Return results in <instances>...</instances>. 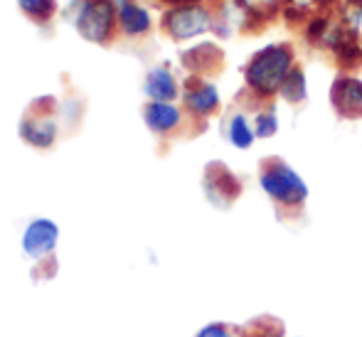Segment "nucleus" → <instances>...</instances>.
Returning a JSON list of instances; mask_svg holds the SVG:
<instances>
[{"instance_id":"1","label":"nucleus","mask_w":362,"mask_h":337,"mask_svg":"<svg viewBox=\"0 0 362 337\" xmlns=\"http://www.w3.org/2000/svg\"><path fill=\"white\" fill-rule=\"evenodd\" d=\"M296 64L298 54L291 40H276L254 49L242 67V84L249 104L279 101V91Z\"/></svg>"},{"instance_id":"4","label":"nucleus","mask_w":362,"mask_h":337,"mask_svg":"<svg viewBox=\"0 0 362 337\" xmlns=\"http://www.w3.org/2000/svg\"><path fill=\"white\" fill-rule=\"evenodd\" d=\"M202 192H205L207 202L217 209H232L244 192V182L239 175L222 160L207 162L205 172H202Z\"/></svg>"},{"instance_id":"7","label":"nucleus","mask_w":362,"mask_h":337,"mask_svg":"<svg viewBox=\"0 0 362 337\" xmlns=\"http://www.w3.org/2000/svg\"><path fill=\"white\" fill-rule=\"evenodd\" d=\"M182 109L197 121H207L222 109V91L210 76H187L182 84Z\"/></svg>"},{"instance_id":"13","label":"nucleus","mask_w":362,"mask_h":337,"mask_svg":"<svg viewBox=\"0 0 362 337\" xmlns=\"http://www.w3.org/2000/svg\"><path fill=\"white\" fill-rule=\"evenodd\" d=\"M116 20L129 37H141L153 30V18L139 0H116Z\"/></svg>"},{"instance_id":"17","label":"nucleus","mask_w":362,"mask_h":337,"mask_svg":"<svg viewBox=\"0 0 362 337\" xmlns=\"http://www.w3.org/2000/svg\"><path fill=\"white\" fill-rule=\"evenodd\" d=\"M338 0H286V10H284V23L293 25L296 30L310 18V15L320 13V10H330Z\"/></svg>"},{"instance_id":"15","label":"nucleus","mask_w":362,"mask_h":337,"mask_svg":"<svg viewBox=\"0 0 362 337\" xmlns=\"http://www.w3.org/2000/svg\"><path fill=\"white\" fill-rule=\"evenodd\" d=\"M252 121L259 141H272L281 131V116H279V101H259L252 104Z\"/></svg>"},{"instance_id":"6","label":"nucleus","mask_w":362,"mask_h":337,"mask_svg":"<svg viewBox=\"0 0 362 337\" xmlns=\"http://www.w3.org/2000/svg\"><path fill=\"white\" fill-rule=\"evenodd\" d=\"M328 104L340 121H362V76L358 71H338L330 81Z\"/></svg>"},{"instance_id":"10","label":"nucleus","mask_w":362,"mask_h":337,"mask_svg":"<svg viewBox=\"0 0 362 337\" xmlns=\"http://www.w3.org/2000/svg\"><path fill=\"white\" fill-rule=\"evenodd\" d=\"M59 239V227L49 219H35L23 234V249L30 259H42L54 252Z\"/></svg>"},{"instance_id":"18","label":"nucleus","mask_w":362,"mask_h":337,"mask_svg":"<svg viewBox=\"0 0 362 337\" xmlns=\"http://www.w3.org/2000/svg\"><path fill=\"white\" fill-rule=\"evenodd\" d=\"M20 134L28 143H33V146L37 148H47L54 143V136H57V126L52 124V121L47 119H30L23 124V129H20Z\"/></svg>"},{"instance_id":"8","label":"nucleus","mask_w":362,"mask_h":337,"mask_svg":"<svg viewBox=\"0 0 362 337\" xmlns=\"http://www.w3.org/2000/svg\"><path fill=\"white\" fill-rule=\"evenodd\" d=\"M222 136L234 150H252L257 146V131H254L252 109L247 106H234L222 121Z\"/></svg>"},{"instance_id":"24","label":"nucleus","mask_w":362,"mask_h":337,"mask_svg":"<svg viewBox=\"0 0 362 337\" xmlns=\"http://www.w3.org/2000/svg\"><path fill=\"white\" fill-rule=\"evenodd\" d=\"M360 40H362V28H360Z\"/></svg>"},{"instance_id":"2","label":"nucleus","mask_w":362,"mask_h":337,"mask_svg":"<svg viewBox=\"0 0 362 337\" xmlns=\"http://www.w3.org/2000/svg\"><path fill=\"white\" fill-rule=\"evenodd\" d=\"M257 182L281 217H298L310 200L305 177L281 155H269L259 162Z\"/></svg>"},{"instance_id":"9","label":"nucleus","mask_w":362,"mask_h":337,"mask_svg":"<svg viewBox=\"0 0 362 337\" xmlns=\"http://www.w3.org/2000/svg\"><path fill=\"white\" fill-rule=\"evenodd\" d=\"M144 121L148 131L158 136H168L180 131V126L185 124V111L175 101H148L144 109Z\"/></svg>"},{"instance_id":"16","label":"nucleus","mask_w":362,"mask_h":337,"mask_svg":"<svg viewBox=\"0 0 362 337\" xmlns=\"http://www.w3.org/2000/svg\"><path fill=\"white\" fill-rule=\"evenodd\" d=\"M310 96V86H308V74H305L303 64H296L293 71L286 76L281 91H279V101L286 106H303Z\"/></svg>"},{"instance_id":"22","label":"nucleus","mask_w":362,"mask_h":337,"mask_svg":"<svg viewBox=\"0 0 362 337\" xmlns=\"http://www.w3.org/2000/svg\"><path fill=\"white\" fill-rule=\"evenodd\" d=\"M170 5H185V3H210V0H165Z\"/></svg>"},{"instance_id":"19","label":"nucleus","mask_w":362,"mask_h":337,"mask_svg":"<svg viewBox=\"0 0 362 337\" xmlns=\"http://www.w3.org/2000/svg\"><path fill=\"white\" fill-rule=\"evenodd\" d=\"M244 337H288L286 325L274 315H259L242 325Z\"/></svg>"},{"instance_id":"5","label":"nucleus","mask_w":362,"mask_h":337,"mask_svg":"<svg viewBox=\"0 0 362 337\" xmlns=\"http://www.w3.org/2000/svg\"><path fill=\"white\" fill-rule=\"evenodd\" d=\"M116 25V0H86L74 18L76 32L89 42H109Z\"/></svg>"},{"instance_id":"21","label":"nucleus","mask_w":362,"mask_h":337,"mask_svg":"<svg viewBox=\"0 0 362 337\" xmlns=\"http://www.w3.org/2000/svg\"><path fill=\"white\" fill-rule=\"evenodd\" d=\"M195 337H244L242 333V325H232V323H207L202 325L200 330L195 333Z\"/></svg>"},{"instance_id":"20","label":"nucleus","mask_w":362,"mask_h":337,"mask_svg":"<svg viewBox=\"0 0 362 337\" xmlns=\"http://www.w3.org/2000/svg\"><path fill=\"white\" fill-rule=\"evenodd\" d=\"M20 10H23L25 15H30L33 20H49L54 13V8H57V0H18Z\"/></svg>"},{"instance_id":"14","label":"nucleus","mask_w":362,"mask_h":337,"mask_svg":"<svg viewBox=\"0 0 362 337\" xmlns=\"http://www.w3.org/2000/svg\"><path fill=\"white\" fill-rule=\"evenodd\" d=\"M234 3L247 13L252 32L284 20V10H286V0H234Z\"/></svg>"},{"instance_id":"3","label":"nucleus","mask_w":362,"mask_h":337,"mask_svg":"<svg viewBox=\"0 0 362 337\" xmlns=\"http://www.w3.org/2000/svg\"><path fill=\"white\" fill-rule=\"evenodd\" d=\"M160 28L173 42H192L215 32V5L210 3H185L170 5L163 13Z\"/></svg>"},{"instance_id":"12","label":"nucleus","mask_w":362,"mask_h":337,"mask_svg":"<svg viewBox=\"0 0 362 337\" xmlns=\"http://www.w3.org/2000/svg\"><path fill=\"white\" fill-rule=\"evenodd\" d=\"M144 94L148 96V101H175L182 94V86L170 67L158 64L146 74Z\"/></svg>"},{"instance_id":"11","label":"nucleus","mask_w":362,"mask_h":337,"mask_svg":"<svg viewBox=\"0 0 362 337\" xmlns=\"http://www.w3.org/2000/svg\"><path fill=\"white\" fill-rule=\"evenodd\" d=\"M224 64V52L215 42H200L182 52V67L190 71V76H210Z\"/></svg>"},{"instance_id":"23","label":"nucleus","mask_w":362,"mask_h":337,"mask_svg":"<svg viewBox=\"0 0 362 337\" xmlns=\"http://www.w3.org/2000/svg\"><path fill=\"white\" fill-rule=\"evenodd\" d=\"M288 337H300V335H288Z\"/></svg>"}]
</instances>
